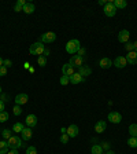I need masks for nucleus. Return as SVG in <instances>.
I'll use <instances>...</instances> for the list:
<instances>
[{"label":"nucleus","mask_w":137,"mask_h":154,"mask_svg":"<svg viewBox=\"0 0 137 154\" xmlns=\"http://www.w3.org/2000/svg\"><path fill=\"white\" fill-rule=\"evenodd\" d=\"M22 8H23L22 4H19V3L16 1V3H15V6H14V10H15L16 13H19V11H22Z\"/></svg>","instance_id":"obj_35"},{"label":"nucleus","mask_w":137,"mask_h":154,"mask_svg":"<svg viewBox=\"0 0 137 154\" xmlns=\"http://www.w3.org/2000/svg\"><path fill=\"white\" fill-rule=\"evenodd\" d=\"M107 128V124L106 121H97L96 125H95V132H97V133H101V132H104V129Z\"/></svg>","instance_id":"obj_19"},{"label":"nucleus","mask_w":137,"mask_h":154,"mask_svg":"<svg viewBox=\"0 0 137 154\" xmlns=\"http://www.w3.org/2000/svg\"><path fill=\"white\" fill-rule=\"evenodd\" d=\"M38 65H40V66H43V68H44V66H47V58L45 56H43V55H41V56H38Z\"/></svg>","instance_id":"obj_29"},{"label":"nucleus","mask_w":137,"mask_h":154,"mask_svg":"<svg viewBox=\"0 0 137 154\" xmlns=\"http://www.w3.org/2000/svg\"><path fill=\"white\" fill-rule=\"evenodd\" d=\"M23 13H26V14H32L33 11H34V4L33 3H26L22 8Z\"/></svg>","instance_id":"obj_21"},{"label":"nucleus","mask_w":137,"mask_h":154,"mask_svg":"<svg viewBox=\"0 0 137 154\" xmlns=\"http://www.w3.org/2000/svg\"><path fill=\"white\" fill-rule=\"evenodd\" d=\"M26 154H37V149L34 146H29L26 149Z\"/></svg>","instance_id":"obj_31"},{"label":"nucleus","mask_w":137,"mask_h":154,"mask_svg":"<svg viewBox=\"0 0 137 154\" xmlns=\"http://www.w3.org/2000/svg\"><path fill=\"white\" fill-rule=\"evenodd\" d=\"M67 142H68V135H67V133H62V136H61V143L66 145Z\"/></svg>","instance_id":"obj_33"},{"label":"nucleus","mask_w":137,"mask_h":154,"mask_svg":"<svg viewBox=\"0 0 137 154\" xmlns=\"http://www.w3.org/2000/svg\"><path fill=\"white\" fill-rule=\"evenodd\" d=\"M62 73H63V76H73L76 72H74V68L70 65V63H66V65H63V68H62Z\"/></svg>","instance_id":"obj_11"},{"label":"nucleus","mask_w":137,"mask_h":154,"mask_svg":"<svg viewBox=\"0 0 137 154\" xmlns=\"http://www.w3.org/2000/svg\"><path fill=\"white\" fill-rule=\"evenodd\" d=\"M8 142H4V140H1L0 142V154H7L8 153Z\"/></svg>","instance_id":"obj_22"},{"label":"nucleus","mask_w":137,"mask_h":154,"mask_svg":"<svg viewBox=\"0 0 137 154\" xmlns=\"http://www.w3.org/2000/svg\"><path fill=\"white\" fill-rule=\"evenodd\" d=\"M106 154H115V153H114V151H111V150H108V151H107Z\"/></svg>","instance_id":"obj_48"},{"label":"nucleus","mask_w":137,"mask_h":154,"mask_svg":"<svg viewBox=\"0 0 137 154\" xmlns=\"http://www.w3.org/2000/svg\"><path fill=\"white\" fill-rule=\"evenodd\" d=\"M129 133H130V136H136L137 138V124H132V125H130Z\"/></svg>","instance_id":"obj_26"},{"label":"nucleus","mask_w":137,"mask_h":154,"mask_svg":"<svg viewBox=\"0 0 137 154\" xmlns=\"http://www.w3.org/2000/svg\"><path fill=\"white\" fill-rule=\"evenodd\" d=\"M7 154H19V153H18V150H15V149H11Z\"/></svg>","instance_id":"obj_41"},{"label":"nucleus","mask_w":137,"mask_h":154,"mask_svg":"<svg viewBox=\"0 0 137 154\" xmlns=\"http://www.w3.org/2000/svg\"><path fill=\"white\" fill-rule=\"evenodd\" d=\"M56 40V35L53 32H47L44 35H41V43L48 44V43H53Z\"/></svg>","instance_id":"obj_5"},{"label":"nucleus","mask_w":137,"mask_h":154,"mask_svg":"<svg viewBox=\"0 0 137 154\" xmlns=\"http://www.w3.org/2000/svg\"><path fill=\"white\" fill-rule=\"evenodd\" d=\"M23 128H25V125L22 123H15L14 124V127H13V132H15V133H21L23 131Z\"/></svg>","instance_id":"obj_23"},{"label":"nucleus","mask_w":137,"mask_h":154,"mask_svg":"<svg viewBox=\"0 0 137 154\" xmlns=\"http://www.w3.org/2000/svg\"><path fill=\"white\" fill-rule=\"evenodd\" d=\"M92 154H103V149L100 145H93L92 146Z\"/></svg>","instance_id":"obj_25"},{"label":"nucleus","mask_w":137,"mask_h":154,"mask_svg":"<svg viewBox=\"0 0 137 154\" xmlns=\"http://www.w3.org/2000/svg\"><path fill=\"white\" fill-rule=\"evenodd\" d=\"M108 121H111V123H114V124H119L122 121V114L118 113V112H111L108 114Z\"/></svg>","instance_id":"obj_7"},{"label":"nucleus","mask_w":137,"mask_h":154,"mask_svg":"<svg viewBox=\"0 0 137 154\" xmlns=\"http://www.w3.org/2000/svg\"><path fill=\"white\" fill-rule=\"evenodd\" d=\"M3 66H6V68H10V66H13V62L10 61V59H4V62H3Z\"/></svg>","instance_id":"obj_37"},{"label":"nucleus","mask_w":137,"mask_h":154,"mask_svg":"<svg viewBox=\"0 0 137 154\" xmlns=\"http://www.w3.org/2000/svg\"><path fill=\"white\" fill-rule=\"evenodd\" d=\"M101 149H103V150H108V149H110V143H107V142H103V145H101Z\"/></svg>","instance_id":"obj_39"},{"label":"nucleus","mask_w":137,"mask_h":154,"mask_svg":"<svg viewBox=\"0 0 137 154\" xmlns=\"http://www.w3.org/2000/svg\"><path fill=\"white\" fill-rule=\"evenodd\" d=\"M85 78L80 73H74L73 76H70V83L71 84H80V83H82L84 81Z\"/></svg>","instance_id":"obj_16"},{"label":"nucleus","mask_w":137,"mask_h":154,"mask_svg":"<svg viewBox=\"0 0 137 154\" xmlns=\"http://www.w3.org/2000/svg\"><path fill=\"white\" fill-rule=\"evenodd\" d=\"M103 154H104V153H103Z\"/></svg>","instance_id":"obj_50"},{"label":"nucleus","mask_w":137,"mask_h":154,"mask_svg":"<svg viewBox=\"0 0 137 154\" xmlns=\"http://www.w3.org/2000/svg\"><path fill=\"white\" fill-rule=\"evenodd\" d=\"M6 74H7V68H6V66H1V68H0V77L6 76Z\"/></svg>","instance_id":"obj_36"},{"label":"nucleus","mask_w":137,"mask_h":154,"mask_svg":"<svg viewBox=\"0 0 137 154\" xmlns=\"http://www.w3.org/2000/svg\"><path fill=\"white\" fill-rule=\"evenodd\" d=\"M100 68H103V69H108V68H111L113 66V61L110 59V58H101L99 62Z\"/></svg>","instance_id":"obj_17"},{"label":"nucleus","mask_w":137,"mask_h":154,"mask_svg":"<svg viewBox=\"0 0 137 154\" xmlns=\"http://www.w3.org/2000/svg\"><path fill=\"white\" fill-rule=\"evenodd\" d=\"M125 58H126L128 63H130V65H136L137 63V51H130V52H128V55H126Z\"/></svg>","instance_id":"obj_12"},{"label":"nucleus","mask_w":137,"mask_h":154,"mask_svg":"<svg viewBox=\"0 0 137 154\" xmlns=\"http://www.w3.org/2000/svg\"><path fill=\"white\" fill-rule=\"evenodd\" d=\"M14 100H15L16 105H25V103L29 100V96H28L26 94H18Z\"/></svg>","instance_id":"obj_14"},{"label":"nucleus","mask_w":137,"mask_h":154,"mask_svg":"<svg viewBox=\"0 0 137 154\" xmlns=\"http://www.w3.org/2000/svg\"><path fill=\"white\" fill-rule=\"evenodd\" d=\"M84 52H85L84 48H80V50H78V54H80V56H82V54H84Z\"/></svg>","instance_id":"obj_44"},{"label":"nucleus","mask_w":137,"mask_h":154,"mask_svg":"<svg viewBox=\"0 0 137 154\" xmlns=\"http://www.w3.org/2000/svg\"><path fill=\"white\" fill-rule=\"evenodd\" d=\"M3 62H4V61H3V59H1V58H0V68H1V66H3Z\"/></svg>","instance_id":"obj_47"},{"label":"nucleus","mask_w":137,"mask_h":154,"mask_svg":"<svg viewBox=\"0 0 137 154\" xmlns=\"http://www.w3.org/2000/svg\"><path fill=\"white\" fill-rule=\"evenodd\" d=\"M125 48H126V51H134V46H133V43H126L125 44Z\"/></svg>","instance_id":"obj_34"},{"label":"nucleus","mask_w":137,"mask_h":154,"mask_svg":"<svg viewBox=\"0 0 137 154\" xmlns=\"http://www.w3.org/2000/svg\"><path fill=\"white\" fill-rule=\"evenodd\" d=\"M68 83H70V77H67V76L61 77V84L62 85H67Z\"/></svg>","instance_id":"obj_32"},{"label":"nucleus","mask_w":137,"mask_h":154,"mask_svg":"<svg viewBox=\"0 0 137 154\" xmlns=\"http://www.w3.org/2000/svg\"><path fill=\"white\" fill-rule=\"evenodd\" d=\"M21 135H22V140H25V142L30 140V139H32V135H33V132H32V128H29V127H25V128H23V131L21 132Z\"/></svg>","instance_id":"obj_13"},{"label":"nucleus","mask_w":137,"mask_h":154,"mask_svg":"<svg viewBox=\"0 0 137 154\" xmlns=\"http://www.w3.org/2000/svg\"><path fill=\"white\" fill-rule=\"evenodd\" d=\"M73 68H81L82 63H84V56H80V55H73L70 58V62H68Z\"/></svg>","instance_id":"obj_4"},{"label":"nucleus","mask_w":137,"mask_h":154,"mask_svg":"<svg viewBox=\"0 0 137 154\" xmlns=\"http://www.w3.org/2000/svg\"><path fill=\"white\" fill-rule=\"evenodd\" d=\"M13 113H14V116H19V114H21V113H22V109H21V106H19V105L14 106V109H13Z\"/></svg>","instance_id":"obj_30"},{"label":"nucleus","mask_w":137,"mask_h":154,"mask_svg":"<svg viewBox=\"0 0 137 154\" xmlns=\"http://www.w3.org/2000/svg\"><path fill=\"white\" fill-rule=\"evenodd\" d=\"M129 37H130V33L128 31H125V29L118 33V41L122 43V44H126L129 41Z\"/></svg>","instance_id":"obj_8"},{"label":"nucleus","mask_w":137,"mask_h":154,"mask_svg":"<svg viewBox=\"0 0 137 154\" xmlns=\"http://www.w3.org/2000/svg\"><path fill=\"white\" fill-rule=\"evenodd\" d=\"M26 125L29 127V128H32V127H36V124H37V117H36V114H29L28 117H26Z\"/></svg>","instance_id":"obj_15"},{"label":"nucleus","mask_w":137,"mask_h":154,"mask_svg":"<svg viewBox=\"0 0 137 154\" xmlns=\"http://www.w3.org/2000/svg\"><path fill=\"white\" fill-rule=\"evenodd\" d=\"M107 3H108V1H106V0H99V4H100V6H106Z\"/></svg>","instance_id":"obj_43"},{"label":"nucleus","mask_w":137,"mask_h":154,"mask_svg":"<svg viewBox=\"0 0 137 154\" xmlns=\"http://www.w3.org/2000/svg\"><path fill=\"white\" fill-rule=\"evenodd\" d=\"M1 135H3V139H7L8 140V139L13 136V131L11 129H3V133Z\"/></svg>","instance_id":"obj_28"},{"label":"nucleus","mask_w":137,"mask_h":154,"mask_svg":"<svg viewBox=\"0 0 137 154\" xmlns=\"http://www.w3.org/2000/svg\"><path fill=\"white\" fill-rule=\"evenodd\" d=\"M7 142H8V146H10V149H15V150H18L19 147L22 146V139L18 138V136H15V135H13V136L8 139Z\"/></svg>","instance_id":"obj_3"},{"label":"nucleus","mask_w":137,"mask_h":154,"mask_svg":"<svg viewBox=\"0 0 137 154\" xmlns=\"http://www.w3.org/2000/svg\"><path fill=\"white\" fill-rule=\"evenodd\" d=\"M78 73L85 78V77H88L92 73V69L89 66H81V68H78Z\"/></svg>","instance_id":"obj_18"},{"label":"nucleus","mask_w":137,"mask_h":154,"mask_svg":"<svg viewBox=\"0 0 137 154\" xmlns=\"http://www.w3.org/2000/svg\"><path fill=\"white\" fill-rule=\"evenodd\" d=\"M133 46H134V51H137V41H133Z\"/></svg>","instance_id":"obj_45"},{"label":"nucleus","mask_w":137,"mask_h":154,"mask_svg":"<svg viewBox=\"0 0 137 154\" xmlns=\"http://www.w3.org/2000/svg\"><path fill=\"white\" fill-rule=\"evenodd\" d=\"M61 131H62V133H66V132H67V128H62Z\"/></svg>","instance_id":"obj_46"},{"label":"nucleus","mask_w":137,"mask_h":154,"mask_svg":"<svg viewBox=\"0 0 137 154\" xmlns=\"http://www.w3.org/2000/svg\"><path fill=\"white\" fill-rule=\"evenodd\" d=\"M80 48H81V44H80V40H77V38L70 40L66 44V51L68 54H76V52H78Z\"/></svg>","instance_id":"obj_2"},{"label":"nucleus","mask_w":137,"mask_h":154,"mask_svg":"<svg viewBox=\"0 0 137 154\" xmlns=\"http://www.w3.org/2000/svg\"><path fill=\"white\" fill-rule=\"evenodd\" d=\"M68 135V138H76L77 135L80 133V128L77 127L76 124H73V125H68L67 128V132H66Z\"/></svg>","instance_id":"obj_10"},{"label":"nucleus","mask_w":137,"mask_h":154,"mask_svg":"<svg viewBox=\"0 0 137 154\" xmlns=\"http://www.w3.org/2000/svg\"><path fill=\"white\" fill-rule=\"evenodd\" d=\"M0 100H1V102H7L8 96L6 95V94H1V95H0Z\"/></svg>","instance_id":"obj_38"},{"label":"nucleus","mask_w":137,"mask_h":154,"mask_svg":"<svg viewBox=\"0 0 137 154\" xmlns=\"http://www.w3.org/2000/svg\"><path fill=\"white\" fill-rule=\"evenodd\" d=\"M113 4H114V7L118 10V8H125L126 7V6H128V1H126V0H114Z\"/></svg>","instance_id":"obj_20"},{"label":"nucleus","mask_w":137,"mask_h":154,"mask_svg":"<svg viewBox=\"0 0 137 154\" xmlns=\"http://www.w3.org/2000/svg\"><path fill=\"white\" fill-rule=\"evenodd\" d=\"M0 112H4V102L0 100Z\"/></svg>","instance_id":"obj_42"},{"label":"nucleus","mask_w":137,"mask_h":154,"mask_svg":"<svg viewBox=\"0 0 137 154\" xmlns=\"http://www.w3.org/2000/svg\"><path fill=\"white\" fill-rule=\"evenodd\" d=\"M48 55H49V50L45 47V50H44V52H43V56H45V58H47Z\"/></svg>","instance_id":"obj_40"},{"label":"nucleus","mask_w":137,"mask_h":154,"mask_svg":"<svg viewBox=\"0 0 137 154\" xmlns=\"http://www.w3.org/2000/svg\"><path fill=\"white\" fill-rule=\"evenodd\" d=\"M128 145H129V147H132V149H136L137 147V138L136 136H130V138L128 139Z\"/></svg>","instance_id":"obj_24"},{"label":"nucleus","mask_w":137,"mask_h":154,"mask_svg":"<svg viewBox=\"0 0 137 154\" xmlns=\"http://www.w3.org/2000/svg\"><path fill=\"white\" fill-rule=\"evenodd\" d=\"M126 65H128V61H126L125 56H117V58L114 59V66L115 68H118V69L125 68Z\"/></svg>","instance_id":"obj_9"},{"label":"nucleus","mask_w":137,"mask_h":154,"mask_svg":"<svg viewBox=\"0 0 137 154\" xmlns=\"http://www.w3.org/2000/svg\"><path fill=\"white\" fill-rule=\"evenodd\" d=\"M44 50H45V46H44V43H41V41H36V43L32 44L30 48H29V51H30L32 55H38V56L43 55Z\"/></svg>","instance_id":"obj_1"},{"label":"nucleus","mask_w":137,"mask_h":154,"mask_svg":"<svg viewBox=\"0 0 137 154\" xmlns=\"http://www.w3.org/2000/svg\"><path fill=\"white\" fill-rule=\"evenodd\" d=\"M0 94H1V87H0Z\"/></svg>","instance_id":"obj_49"},{"label":"nucleus","mask_w":137,"mask_h":154,"mask_svg":"<svg viewBox=\"0 0 137 154\" xmlns=\"http://www.w3.org/2000/svg\"><path fill=\"white\" fill-rule=\"evenodd\" d=\"M104 14L107 17H114L117 14V8L114 7V4H113V1H108L106 6H104Z\"/></svg>","instance_id":"obj_6"},{"label":"nucleus","mask_w":137,"mask_h":154,"mask_svg":"<svg viewBox=\"0 0 137 154\" xmlns=\"http://www.w3.org/2000/svg\"><path fill=\"white\" fill-rule=\"evenodd\" d=\"M8 118H10V116L7 112H0V123H6Z\"/></svg>","instance_id":"obj_27"}]
</instances>
